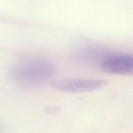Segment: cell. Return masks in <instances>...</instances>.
I'll return each mask as SVG.
<instances>
[{"instance_id":"2","label":"cell","mask_w":133,"mask_h":133,"mask_svg":"<svg viewBox=\"0 0 133 133\" xmlns=\"http://www.w3.org/2000/svg\"><path fill=\"white\" fill-rule=\"evenodd\" d=\"M109 84L101 79L62 78L54 81L51 87L56 90L70 93L87 92L102 89Z\"/></svg>"},{"instance_id":"3","label":"cell","mask_w":133,"mask_h":133,"mask_svg":"<svg viewBox=\"0 0 133 133\" xmlns=\"http://www.w3.org/2000/svg\"><path fill=\"white\" fill-rule=\"evenodd\" d=\"M100 68L108 74L133 75V54L109 57L102 62Z\"/></svg>"},{"instance_id":"1","label":"cell","mask_w":133,"mask_h":133,"mask_svg":"<svg viewBox=\"0 0 133 133\" xmlns=\"http://www.w3.org/2000/svg\"><path fill=\"white\" fill-rule=\"evenodd\" d=\"M55 73L54 65L41 58H23L10 66L8 74L13 83L24 90L35 89L43 85Z\"/></svg>"},{"instance_id":"4","label":"cell","mask_w":133,"mask_h":133,"mask_svg":"<svg viewBox=\"0 0 133 133\" xmlns=\"http://www.w3.org/2000/svg\"><path fill=\"white\" fill-rule=\"evenodd\" d=\"M0 133H2V129H1V127H0Z\"/></svg>"}]
</instances>
